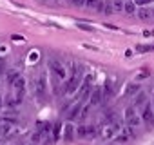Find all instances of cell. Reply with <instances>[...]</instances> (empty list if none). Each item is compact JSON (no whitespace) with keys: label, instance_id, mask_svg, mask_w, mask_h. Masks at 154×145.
Instances as JSON below:
<instances>
[{"label":"cell","instance_id":"1","mask_svg":"<svg viewBox=\"0 0 154 145\" xmlns=\"http://www.w3.org/2000/svg\"><path fill=\"white\" fill-rule=\"evenodd\" d=\"M49 71L53 72V76L56 78V80H67V69H65V65L62 63V62H58V60H49Z\"/></svg>","mask_w":154,"mask_h":145},{"label":"cell","instance_id":"2","mask_svg":"<svg viewBox=\"0 0 154 145\" xmlns=\"http://www.w3.org/2000/svg\"><path fill=\"white\" fill-rule=\"evenodd\" d=\"M125 123L131 125V127H134V129L141 125V116L136 113V107H134V105L125 109Z\"/></svg>","mask_w":154,"mask_h":145},{"label":"cell","instance_id":"3","mask_svg":"<svg viewBox=\"0 0 154 145\" xmlns=\"http://www.w3.org/2000/svg\"><path fill=\"white\" fill-rule=\"evenodd\" d=\"M78 85H80V76L78 75H72L67 82H65V94H72V93H76V89H78Z\"/></svg>","mask_w":154,"mask_h":145},{"label":"cell","instance_id":"4","mask_svg":"<svg viewBox=\"0 0 154 145\" xmlns=\"http://www.w3.org/2000/svg\"><path fill=\"white\" fill-rule=\"evenodd\" d=\"M35 91H36L38 100L45 98V78L44 76H36L35 78Z\"/></svg>","mask_w":154,"mask_h":145},{"label":"cell","instance_id":"5","mask_svg":"<svg viewBox=\"0 0 154 145\" xmlns=\"http://www.w3.org/2000/svg\"><path fill=\"white\" fill-rule=\"evenodd\" d=\"M102 98H103V87H93L91 96H89V105H91V107L98 105V103L102 102Z\"/></svg>","mask_w":154,"mask_h":145},{"label":"cell","instance_id":"6","mask_svg":"<svg viewBox=\"0 0 154 145\" xmlns=\"http://www.w3.org/2000/svg\"><path fill=\"white\" fill-rule=\"evenodd\" d=\"M141 120L145 123H154V113H152V105L147 102L141 109Z\"/></svg>","mask_w":154,"mask_h":145},{"label":"cell","instance_id":"7","mask_svg":"<svg viewBox=\"0 0 154 145\" xmlns=\"http://www.w3.org/2000/svg\"><path fill=\"white\" fill-rule=\"evenodd\" d=\"M147 102H149V96H147L145 91H140V93L134 96V107H143Z\"/></svg>","mask_w":154,"mask_h":145},{"label":"cell","instance_id":"8","mask_svg":"<svg viewBox=\"0 0 154 145\" xmlns=\"http://www.w3.org/2000/svg\"><path fill=\"white\" fill-rule=\"evenodd\" d=\"M82 107H84L82 103H76V105H74V109H71V111H69V114H67V120H69V122H72V120H78Z\"/></svg>","mask_w":154,"mask_h":145},{"label":"cell","instance_id":"9","mask_svg":"<svg viewBox=\"0 0 154 145\" xmlns=\"http://www.w3.org/2000/svg\"><path fill=\"white\" fill-rule=\"evenodd\" d=\"M18 76H20V72H18V71H15V69H11V71H6V82H8L9 85H13V82H15Z\"/></svg>","mask_w":154,"mask_h":145},{"label":"cell","instance_id":"10","mask_svg":"<svg viewBox=\"0 0 154 145\" xmlns=\"http://www.w3.org/2000/svg\"><path fill=\"white\" fill-rule=\"evenodd\" d=\"M141 91V85L140 84H131V85H127V96H136L138 93Z\"/></svg>","mask_w":154,"mask_h":145},{"label":"cell","instance_id":"11","mask_svg":"<svg viewBox=\"0 0 154 145\" xmlns=\"http://www.w3.org/2000/svg\"><path fill=\"white\" fill-rule=\"evenodd\" d=\"M63 132H65V134H63V140H65V141H71V140L74 138V132H76V131L72 129V125H71V123H67Z\"/></svg>","mask_w":154,"mask_h":145},{"label":"cell","instance_id":"12","mask_svg":"<svg viewBox=\"0 0 154 145\" xmlns=\"http://www.w3.org/2000/svg\"><path fill=\"white\" fill-rule=\"evenodd\" d=\"M11 87H13L15 91H17V89H26V78L20 75V76H18V78L13 82V85H11Z\"/></svg>","mask_w":154,"mask_h":145},{"label":"cell","instance_id":"13","mask_svg":"<svg viewBox=\"0 0 154 145\" xmlns=\"http://www.w3.org/2000/svg\"><path fill=\"white\" fill-rule=\"evenodd\" d=\"M76 136L82 138V140H87V125H78V129H76Z\"/></svg>","mask_w":154,"mask_h":145},{"label":"cell","instance_id":"14","mask_svg":"<svg viewBox=\"0 0 154 145\" xmlns=\"http://www.w3.org/2000/svg\"><path fill=\"white\" fill-rule=\"evenodd\" d=\"M60 131H62V123L58 122V123H54V125H53V131H51V136H53V140H54V141L60 138Z\"/></svg>","mask_w":154,"mask_h":145},{"label":"cell","instance_id":"15","mask_svg":"<svg viewBox=\"0 0 154 145\" xmlns=\"http://www.w3.org/2000/svg\"><path fill=\"white\" fill-rule=\"evenodd\" d=\"M123 11H125L127 15H132V13L136 11V4H134V2H125V4H123Z\"/></svg>","mask_w":154,"mask_h":145},{"label":"cell","instance_id":"16","mask_svg":"<svg viewBox=\"0 0 154 145\" xmlns=\"http://www.w3.org/2000/svg\"><path fill=\"white\" fill-rule=\"evenodd\" d=\"M4 105H6V107H15V105H18V102H17V98H15V96H11V94H9V96H6V98H4Z\"/></svg>","mask_w":154,"mask_h":145},{"label":"cell","instance_id":"17","mask_svg":"<svg viewBox=\"0 0 154 145\" xmlns=\"http://www.w3.org/2000/svg\"><path fill=\"white\" fill-rule=\"evenodd\" d=\"M96 134H98L96 132V127L94 125H87V138L93 140V138H96Z\"/></svg>","mask_w":154,"mask_h":145},{"label":"cell","instance_id":"18","mask_svg":"<svg viewBox=\"0 0 154 145\" xmlns=\"http://www.w3.org/2000/svg\"><path fill=\"white\" fill-rule=\"evenodd\" d=\"M123 0H114L112 2V8H114V11H123Z\"/></svg>","mask_w":154,"mask_h":145},{"label":"cell","instance_id":"19","mask_svg":"<svg viewBox=\"0 0 154 145\" xmlns=\"http://www.w3.org/2000/svg\"><path fill=\"white\" fill-rule=\"evenodd\" d=\"M103 13H105V15H111V13H114L112 2H105V6H103Z\"/></svg>","mask_w":154,"mask_h":145},{"label":"cell","instance_id":"20","mask_svg":"<svg viewBox=\"0 0 154 145\" xmlns=\"http://www.w3.org/2000/svg\"><path fill=\"white\" fill-rule=\"evenodd\" d=\"M138 17H140L141 20H145V18L150 17V11H149V9H140V11H138Z\"/></svg>","mask_w":154,"mask_h":145},{"label":"cell","instance_id":"21","mask_svg":"<svg viewBox=\"0 0 154 145\" xmlns=\"http://www.w3.org/2000/svg\"><path fill=\"white\" fill-rule=\"evenodd\" d=\"M85 2H87V0H71V4L74 8H85Z\"/></svg>","mask_w":154,"mask_h":145},{"label":"cell","instance_id":"22","mask_svg":"<svg viewBox=\"0 0 154 145\" xmlns=\"http://www.w3.org/2000/svg\"><path fill=\"white\" fill-rule=\"evenodd\" d=\"M98 2H100V0H87V2H85V8H89V9H94V8L98 6Z\"/></svg>","mask_w":154,"mask_h":145},{"label":"cell","instance_id":"23","mask_svg":"<svg viewBox=\"0 0 154 145\" xmlns=\"http://www.w3.org/2000/svg\"><path fill=\"white\" fill-rule=\"evenodd\" d=\"M31 141H33V143H38V141H42V132H33V136H31Z\"/></svg>","mask_w":154,"mask_h":145},{"label":"cell","instance_id":"24","mask_svg":"<svg viewBox=\"0 0 154 145\" xmlns=\"http://www.w3.org/2000/svg\"><path fill=\"white\" fill-rule=\"evenodd\" d=\"M2 75H6V60L0 58V76Z\"/></svg>","mask_w":154,"mask_h":145},{"label":"cell","instance_id":"25","mask_svg":"<svg viewBox=\"0 0 154 145\" xmlns=\"http://www.w3.org/2000/svg\"><path fill=\"white\" fill-rule=\"evenodd\" d=\"M138 51H140V53H143V51H152V47H150V45H138Z\"/></svg>","mask_w":154,"mask_h":145},{"label":"cell","instance_id":"26","mask_svg":"<svg viewBox=\"0 0 154 145\" xmlns=\"http://www.w3.org/2000/svg\"><path fill=\"white\" fill-rule=\"evenodd\" d=\"M78 27H80V29H84V31H94L91 26H85V24H78Z\"/></svg>","mask_w":154,"mask_h":145},{"label":"cell","instance_id":"27","mask_svg":"<svg viewBox=\"0 0 154 145\" xmlns=\"http://www.w3.org/2000/svg\"><path fill=\"white\" fill-rule=\"evenodd\" d=\"M147 76H149V71H141L138 75V78H147Z\"/></svg>","mask_w":154,"mask_h":145},{"label":"cell","instance_id":"28","mask_svg":"<svg viewBox=\"0 0 154 145\" xmlns=\"http://www.w3.org/2000/svg\"><path fill=\"white\" fill-rule=\"evenodd\" d=\"M6 105H4V96H0V111H2Z\"/></svg>","mask_w":154,"mask_h":145},{"label":"cell","instance_id":"29","mask_svg":"<svg viewBox=\"0 0 154 145\" xmlns=\"http://www.w3.org/2000/svg\"><path fill=\"white\" fill-rule=\"evenodd\" d=\"M149 0H136V4H147Z\"/></svg>","mask_w":154,"mask_h":145},{"label":"cell","instance_id":"30","mask_svg":"<svg viewBox=\"0 0 154 145\" xmlns=\"http://www.w3.org/2000/svg\"><path fill=\"white\" fill-rule=\"evenodd\" d=\"M29 145H38V143H33V141H31V143H29Z\"/></svg>","mask_w":154,"mask_h":145},{"label":"cell","instance_id":"31","mask_svg":"<svg viewBox=\"0 0 154 145\" xmlns=\"http://www.w3.org/2000/svg\"><path fill=\"white\" fill-rule=\"evenodd\" d=\"M152 105H154V96H152Z\"/></svg>","mask_w":154,"mask_h":145},{"label":"cell","instance_id":"32","mask_svg":"<svg viewBox=\"0 0 154 145\" xmlns=\"http://www.w3.org/2000/svg\"><path fill=\"white\" fill-rule=\"evenodd\" d=\"M152 51H154V45H152Z\"/></svg>","mask_w":154,"mask_h":145},{"label":"cell","instance_id":"33","mask_svg":"<svg viewBox=\"0 0 154 145\" xmlns=\"http://www.w3.org/2000/svg\"><path fill=\"white\" fill-rule=\"evenodd\" d=\"M18 145H24V143H18Z\"/></svg>","mask_w":154,"mask_h":145}]
</instances>
